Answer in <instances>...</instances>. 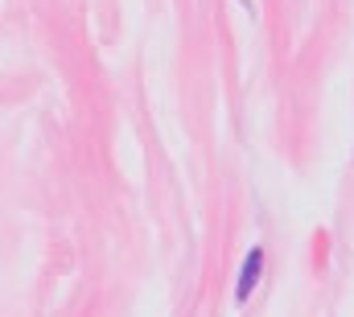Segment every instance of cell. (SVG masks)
Instances as JSON below:
<instances>
[{
    "label": "cell",
    "instance_id": "6da1fadb",
    "mask_svg": "<svg viewBox=\"0 0 354 317\" xmlns=\"http://www.w3.org/2000/svg\"><path fill=\"white\" fill-rule=\"evenodd\" d=\"M260 272H264V247H252L248 251V260H243V272H239V301H248L252 297V289H256V280H260Z\"/></svg>",
    "mask_w": 354,
    "mask_h": 317
}]
</instances>
